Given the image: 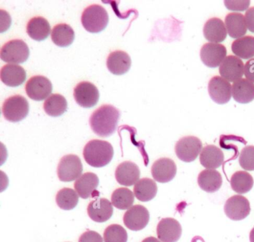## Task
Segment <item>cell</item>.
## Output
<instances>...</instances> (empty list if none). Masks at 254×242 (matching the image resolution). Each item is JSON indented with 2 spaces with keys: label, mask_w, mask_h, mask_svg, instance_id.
Masks as SVG:
<instances>
[{
  "label": "cell",
  "mask_w": 254,
  "mask_h": 242,
  "mask_svg": "<svg viewBox=\"0 0 254 242\" xmlns=\"http://www.w3.org/2000/svg\"><path fill=\"white\" fill-rule=\"evenodd\" d=\"M99 185V179L93 173H85L75 181L74 187L79 197L87 199L91 197L97 190Z\"/></svg>",
  "instance_id": "23"
},
{
  "label": "cell",
  "mask_w": 254,
  "mask_h": 242,
  "mask_svg": "<svg viewBox=\"0 0 254 242\" xmlns=\"http://www.w3.org/2000/svg\"><path fill=\"white\" fill-rule=\"evenodd\" d=\"M182 235V227L176 219L163 218L157 225V236L161 242H177Z\"/></svg>",
  "instance_id": "15"
},
{
  "label": "cell",
  "mask_w": 254,
  "mask_h": 242,
  "mask_svg": "<svg viewBox=\"0 0 254 242\" xmlns=\"http://www.w3.org/2000/svg\"><path fill=\"white\" fill-rule=\"evenodd\" d=\"M232 95L237 103H251L254 100V83L247 79H239L232 85Z\"/></svg>",
  "instance_id": "25"
},
{
  "label": "cell",
  "mask_w": 254,
  "mask_h": 242,
  "mask_svg": "<svg viewBox=\"0 0 254 242\" xmlns=\"http://www.w3.org/2000/svg\"><path fill=\"white\" fill-rule=\"evenodd\" d=\"M157 192L158 186L156 182L148 178L139 179L133 187V194L136 199L141 202H148L153 200Z\"/></svg>",
  "instance_id": "28"
},
{
  "label": "cell",
  "mask_w": 254,
  "mask_h": 242,
  "mask_svg": "<svg viewBox=\"0 0 254 242\" xmlns=\"http://www.w3.org/2000/svg\"><path fill=\"white\" fill-rule=\"evenodd\" d=\"M224 161L223 151L214 145L204 146L199 154L201 165L207 169L215 170L223 164Z\"/></svg>",
  "instance_id": "21"
},
{
  "label": "cell",
  "mask_w": 254,
  "mask_h": 242,
  "mask_svg": "<svg viewBox=\"0 0 254 242\" xmlns=\"http://www.w3.org/2000/svg\"><path fill=\"white\" fill-rule=\"evenodd\" d=\"M227 49L221 44L207 43L200 50V58L202 62L209 67L220 66L227 57Z\"/></svg>",
  "instance_id": "12"
},
{
  "label": "cell",
  "mask_w": 254,
  "mask_h": 242,
  "mask_svg": "<svg viewBox=\"0 0 254 242\" xmlns=\"http://www.w3.org/2000/svg\"><path fill=\"white\" fill-rule=\"evenodd\" d=\"M224 212L228 218L234 221L243 220L250 214V202L244 196H232L226 201Z\"/></svg>",
  "instance_id": "8"
},
{
  "label": "cell",
  "mask_w": 254,
  "mask_h": 242,
  "mask_svg": "<svg viewBox=\"0 0 254 242\" xmlns=\"http://www.w3.org/2000/svg\"><path fill=\"white\" fill-rule=\"evenodd\" d=\"M239 164L246 171H254V146H246L239 155Z\"/></svg>",
  "instance_id": "36"
},
{
  "label": "cell",
  "mask_w": 254,
  "mask_h": 242,
  "mask_svg": "<svg viewBox=\"0 0 254 242\" xmlns=\"http://www.w3.org/2000/svg\"><path fill=\"white\" fill-rule=\"evenodd\" d=\"M230 184L234 192L238 194H245L252 190L254 181L253 177L248 172L239 171L232 175Z\"/></svg>",
  "instance_id": "31"
},
{
  "label": "cell",
  "mask_w": 254,
  "mask_h": 242,
  "mask_svg": "<svg viewBox=\"0 0 254 242\" xmlns=\"http://www.w3.org/2000/svg\"><path fill=\"white\" fill-rule=\"evenodd\" d=\"M232 52L242 59L254 57V36H246L236 39L232 44Z\"/></svg>",
  "instance_id": "30"
},
{
  "label": "cell",
  "mask_w": 254,
  "mask_h": 242,
  "mask_svg": "<svg viewBox=\"0 0 254 242\" xmlns=\"http://www.w3.org/2000/svg\"><path fill=\"white\" fill-rule=\"evenodd\" d=\"M221 76L229 82H236L244 75V64L242 59L235 56H228L219 66Z\"/></svg>",
  "instance_id": "16"
},
{
  "label": "cell",
  "mask_w": 254,
  "mask_h": 242,
  "mask_svg": "<svg viewBox=\"0 0 254 242\" xmlns=\"http://www.w3.org/2000/svg\"><path fill=\"white\" fill-rule=\"evenodd\" d=\"M175 150L176 156L181 161L192 162L202 151V141L196 136H185L176 143Z\"/></svg>",
  "instance_id": "7"
},
{
  "label": "cell",
  "mask_w": 254,
  "mask_h": 242,
  "mask_svg": "<svg viewBox=\"0 0 254 242\" xmlns=\"http://www.w3.org/2000/svg\"><path fill=\"white\" fill-rule=\"evenodd\" d=\"M26 31L31 39L41 42L46 39L50 34L51 26L45 18L36 16L31 19L28 22Z\"/></svg>",
  "instance_id": "27"
},
{
  "label": "cell",
  "mask_w": 254,
  "mask_h": 242,
  "mask_svg": "<svg viewBox=\"0 0 254 242\" xmlns=\"http://www.w3.org/2000/svg\"><path fill=\"white\" fill-rule=\"evenodd\" d=\"M232 85L220 76H214L209 80L208 93L214 103L224 105L232 98Z\"/></svg>",
  "instance_id": "13"
},
{
  "label": "cell",
  "mask_w": 254,
  "mask_h": 242,
  "mask_svg": "<svg viewBox=\"0 0 254 242\" xmlns=\"http://www.w3.org/2000/svg\"><path fill=\"white\" fill-rule=\"evenodd\" d=\"M250 3V0H225L224 1V4L227 9L235 11L247 10Z\"/></svg>",
  "instance_id": "37"
},
{
  "label": "cell",
  "mask_w": 254,
  "mask_h": 242,
  "mask_svg": "<svg viewBox=\"0 0 254 242\" xmlns=\"http://www.w3.org/2000/svg\"><path fill=\"white\" fill-rule=\"evenodd\" d=\"M177 166L172 159L161 158L155 161L151 168L153 179L161 183L170 182L176 177Z\"/></svg>",
  "instance_id": "14"
},
{
  "label": "cell",
  "mask_w": 254,
  "mask_h": 242,
  "mask_svg": "<svg viewBox=\"0 0 254 242\" xmlns=\"http://www.w3.org/2000/svg\"><path fill=\"white\" fill-rule=\"evenodd\" d=\"M0 77L1 82L9 87H17L25 81V70L16 64H6L1 68Z\"/></svg>",
  "instance_id": "22"
},
{
  "label": "cell",
  "mask_w": 254,
  "mask_h": 242,
  "mask_svg": "<svg viewBox=\"0 0 254 242\" xmlns=\"http://www.w3.org/2000/svg\"><path fill=\"white\" fill-rule=\"evenodd\" d=\"M120 115V110L113 105H102L92 114L90 127L97 136L108 137L116 131Z\"/></svg>",
  "instance_id": "1"
},
{
  "label": "cell",
  "mask_w": 254,
  "mask_h": 242,
  "mask_svg": "<svg viewBox=\"0 0 254 242\" xmlns=\"http://www.w3.org/2000/svg\"><path fill=\"white\" fill-rule=\"evenodd\" d=\"M58 206L64 210H70L77 206L79 195L75 190L68 187H64L58 192L56 197Z\"/></svg>",
  "instance_id": "34"
},
{
  "label": "cell",
  "mask_w": 254,
  "mask_h": 242,
  "mask_svg": "<svg viewBox=\"0 0 254 242\" xmlns=\"http://www.w3.org/2000/svg\"><path fill=\"white\" fill-rule=\"evenodd\" d=\"M142 242H161L158 239L156 238V237H147V238L145 239V240H143Z\"/></svg>",
  "instance_id": "41"
},
{
  "label": "cell",
  "mask_w": 254,
  "mask_h": 242,
  "mask_svg": "<svg viewBox=\"0 0 254 242\" xmlns=\"http://www.w3.org/2000/svg\"><path fill=\"white\" fill-rule=\"evenodd\" d=\"M29 47L21 39H14L6 42L1 49L0 57L3 61L9 64L24 62L29 57Z\"/></svg>",
  "instance_id": "5"
},
{
  "label": "cell",
  "mask_w": 254,
  "mask_h": 242,
  "mask_svg": "<svg viewBox=\"0 0 254 242\" xmlns=\"http://www.w3.org/2000/svg\"><path fill=\"white\" fill-rule=\"evenodd\" d=\"M131 65V58L123 51L112 52L107 58V68L114 75H121L126 73L129 70Z\"/></svg>",
  "instance_id": "19"
},
{
  "label": "cell",
  "mask_w": 254,
  "mask_h": 242,
  "mask_svg": "<svg viewBox=\"0 0 254 242\" xmlns=\"http://www.w3.org/2000/svg\"><path fill=\"white\" fill-rule=\"evenodd\" d=\"M128 235L125 229L121 225H111L104 232L105 242H127Z\"/></svg>",
  "instance_id": "35"
},
{
  "label": "cell",
  "mask_w": 254,
  "mask_h": 242,
  "mask_svg": "<svg viewBox=\"0 0 254 242\" xmlns=\"http://www.w3.org/2000/svg\"><path fill=\"white\" fill-rule=\"evenodd\" d=\"M249 240H250V242H254V227L250 232V235H249Z\"/></svg>",
  "instance_id": "42"
},
{
  "label": "cell",
  "mask_w": 254,
  "mask_h": 242,
  "mask_svg": "<svg viewBox=\"0 0 254 242\" xmlns=\"http://www.w3.org/2000/svg\"><path fill=\"white\" fill-rule=\"evenodd\" d=\"M25 90L26 94L31 100L41 101L50 96L53 85L47 77L43 75H35L28 80Z\"/></svg>",
  "instance_id": "9"
},
{
  "label": "cell",
  "mask_w": 254,
  "mask_h": 242,
  "mask_svg": "<svg viewBox=\"0 0 254 242\" xmlns=\"http://www.w3.org/2000/svg\"><path fill=\"white\" fill-rule=\"evenodd\" d=\"M74 98L80 106L90 108L98 103L100 93L94 84L83 81L77 84L74 89Z\"/></svg>",
  "instance_id": "10"
},
{
  "label": "cell",
  "mask_w": 254,
  "mask_h": 242,
  "mask_svg": "<svg viewBox=\"0 0 254 242\" xmlns=\"http://www.w3.org/2000/svg\"><path fill=\"white\" fill-rule=\"evenodd\" d=\"M244 17L247 23V29L251 32L254 33V6L247 9Z\"/></svg>",
  "instance_id": "40"
},
{
  "label": "cell",
  "mask_w": 254,
  "mask_h": 242,
  "mask_svg": "<svg viewBox=\"0 0 254 242\" xmlns=\"http://www.w3.org/2000/svg\"><path fill=\"white\" fill-rule=\"evenodd\" d=\"M87 214L94 222H107L113 215L112 202L106 198H97L92 201L87 207Z\"/></svg>",
  "instance_id": "17"
},
{
  "label": "cell",
  "mask_w": 254,
  "mask_h": 242,
  "mask_svg": "<svg viewBox=\"0 0 254 242\" xmlns=\"http://www.w3.org/2000/svg\"><path fill=\"white\" fill-rule=\"evenodd\" d=\"M66 99L60 94H52L44 103V110L48 115L59 117L66 111Z\"/></svg>",
  "instance_id": "32"
},
{
  "label": "cell",
  "mask_w": 254,
  "mask_h": 242,
  "mask_svg": "<svg viewBox=\"0 0 254 242\" xmlns=\"http://www.w3.org/2000/svg\"><path fill=\"white\" fill-rule=\"evenodd\" d=\"M103 239L100 234L96 232L88 231L84 232L79 239V242H103Z\"/></svg>",
  "instance_id": "38"
},
{
  "label": "cell",
  "mask_w": 254,
  "mask_h": 242,
  "mask_svg": "<svg viewBox=\"0 0 254 242\" xmlns=\"http://www.w3.org/2000/svg\"><path fill=\"white\" fill-rule=\"evenodd\" d=\"M29 111V105L27 100L19 95L6 99L1 108L3 116L11 122H18L24 120Z\"/></svg>",
  "instance_id": "4"
},
{
  "label": "cell",
  "mask_w": 254,
  "mask_h": 242,
  "mask_svg": "<svg viewBox=\"0 0 254 242\" xmlns=\"http://www.w3.org/2000/svg\"><path fill=\"white\" fill-rule=\"evenodd\" d=\"M81 22L84 29L89 32H100L108 24V13L103 6L92 4L85 8L82 12Z\"/></svg>",
  "instance_id": "3"
},
{
  "label": "cell",
  "mask_w": 254,
  "mask_h": 242,
  "mask_svg": "<svg viewBox=\"0 0 254 242\" xmlns=\"http://www.w3.org/2000/svg\"><path fill=\"white\" fill-rule=\"evenodd\" d=\"M149 212L143 205H136L128 209L124 215L123 221L125 226L132 231H141L148 224Z\"/></svg>",
  "instance_id": "11"
},
{
  "label": "cell",
  "mask_w": 254,
  "mask_h": 242,
  "mask_svg": "<svg viewBox=\"0 0 254 242\" xmlns=\"http://www.w3.org/2000/svg\"><path fill=\"white\" fill-rule=\"evenodd\" d=\"M224 24L227 34L233 39H239L247 34V26L245 17L241 13H229L226 16Z\"/></svg>",
  "instance_id": "26"
},
{
  "label": "cell",
  "mask_w": 254,
  "mask_h": 242,
  "mask_svg": "<svg viewBox=\"0 0 254 242\" xmlns=\"http://www.w3.org/2000/svg\"><path fill=\"white\" fill-rule=\"evenodd\" d=\"M140 170L138 166L131 161H125L117 166L115 179L120 185L130 187L139 180Z\"/></svg>",
  "instance_id": "18"
},
{
  "label": "cell",
  "mask_w": 254,
  "mask_h": 242,
  "mask_svg": "<svg viewBox=\"0 0 254 242\" xmlns=\"http://www.w3.org/2000/svg\"><path fill=\"white\" fill-rule=\"evenodd\" d=\"M222 177L219 171L213 169H205L201 171L197 178V182L202 190L209 193H213L221 188Z\"/></svg>",
  "instance_id": "24"
},
{
  "label": "cell",
  "mask_w": 254,
  "mask_h": 242,
  "mask_svg": "<svg viewBox=\"0 0 254 242\" xmlns=\"http://www.w3.org/2000/svg\"><path fill=\"white\" fill-rule=\"evenodd\" d=\"M51 39L59 47H68L75 39V31L68 24H59L53 29Z\"/></svg>",
  "instance_id": "29"
},
{
  "label": "cell",
  "mask_w": 254,
  "mask_h": 242,
  "mask_svg": "<svg viewBox=\"0 0 254 242\" xmlns=\"http://www.w3.org/2000/svg\"><path fill=\"white\" fill-rule=\"evenodd\" d=\"M82 172L81 160L76 155L69 154L61 159L58 166L57 174L63 182L77 180Z\"/></svg>",
  "instance_id": "6"
},
{
  "label": "cell",
  "mask_w": 254,
  "mask_h": 242,
  "mask_svg": "<svg viewBox=\"0 0 254 242\" xmlns=\"http://www.w3.org/2000/svg\"><path fill=\"white\" fill-rule=\"evenodd\" d=\"M114 156L112 144L106 141L94 139L89 141L83 150V157L88 165L102 168L111 162Z\"/></svg>",
  "instance_id": "2"
},
{
  "label": "cell",
  "mask_w": 254,
  "mask_h": 242,
  "mask_svg": "<svg viewBox=\"0 0 254 242\" xmlns=\"http://www.w3.org/2000/svg\"><path fill=\"white\" fill-rule=\"evenodd\" d=\"M112 204L119 210H128L134 202V194L127 187H120L112 193Z\"/></svg>",
  "instance_id": "33"
},
{
  "label": "cell",
  "mask_w": 254,
  "mask_h": 242,
  "mask_svg": "<svg viewBox=\"0 0 254 242\" xmlns=\"http://www.w3.org/2000/svg\"><path fill=\"white\" fill-rule=\"evenodd\" d=\"M204 38L209 43L219 44L224 42L227 36L225 24L219 18H211L206 21L203 28Z\"/></svg>",
  "instance_id": "20"
},
{
  "label": "cell",
  "mask_w": 254,
  "mask_h": 242,
  "mask_svg": "<svg viewBox=\"0 0 254 242\" xmlns=\"http://www.w3.org/2000/svg\"><path fill=\"white\" fill-rule=\"evenodd\" d=\"M244 75L246 79L254 83V59L246 62L244 65Z\"/></svg>",
  "instance_id": "39"
}]
</instances>
